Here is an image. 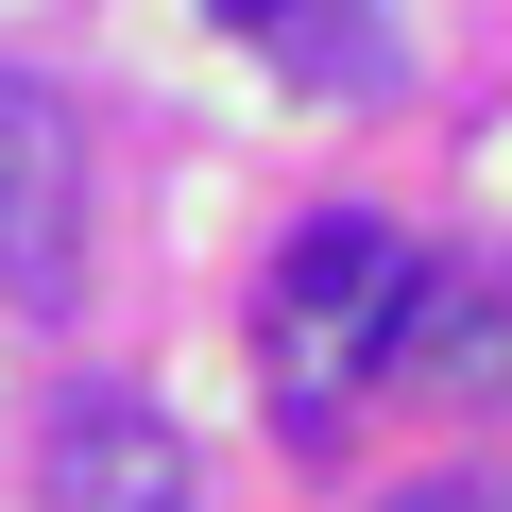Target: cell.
Instances as JSON below:
<instances>
[{
  "mask_svg": "<svg viewBox=\"0 0 512 512\" xmlns=\"http://www.w3.org/2000/svg\"><path fill=\"white\" fill-rule=\"evenodd\" d=\"M35 495L52 512H188V444H171V410L154 393H52V427H35Z\"/></svg>",
  "mask_w": 512,
  "mask_h": 512,
  "instance_id": "3",
  "label": "cell"
},
{
  "mask_svg": "<svg viewBox=\"0 0 512 512\" xmlns=\"http://www.w3.org/2000/svg\"><path fill=\"white\" fill-rule=\"evenodd\" d=\"M410 308H427V256H410L393 222H308V239L274 256V308H256L274 427H291V444H342V393H376V376H393Z\"/></svg>",
  "mask_w": 512,
  "mask_h": 512,
  "instance_id": "1",
  "label": "cell"
},
{
  "mask_svg": "<svg viewBox=\"0 0 512 512\" xmlns=\"http://www.w3.org/2000/svg\"><path fill=\"white\" fill-rule=\"evenodd\" d=\"M393 376H461V393H495V376H512V308L427 291V308H410V342H393Z\"/></svg>",
  "mask_w": 512,
  "mask_h": 512,
  "instance_id": "4",
  "label": "cell"
},
{
  "mask_svg": "<svg viewBox=\"0 0 512 512\" xmlns=\"http://www.w3.org/2000/svg\"><path fill=\"white\" fill-rule=\"evenodd\" d=\"M376 512H512V461H444V478H410V495H376Z\"/></svg>",
  "mask_w": 512,
  "mask_h": 512,
  "instance_id": "5",
  "label": "cell"
},
{
  "mask_svg": "<svg viewBox=\"0 0 512 512\" xmlns=\"http://www.w3.org/2000/svg\"><path fill=\"white\" fill-rule=\"evenodd\" d=\"M205 18H222V35H291L308 0H205Z\"/></svg>",
  "mask_w": 512,
  "mask_h": 512,
  "instance_id": "6",
  "label": "cell"
},
{
  "mask_svg": "<svg viewBox=\"0 0 512 512\" xmlns=\"http://www.w3.org/2000/svg\"><path fill=\"white\" fill-rule=\"evenodd\" d=\"M0 291L18 308L86 291V120L52 69H0Z\"/></svg>",
  "mask_w": 512,
  "mask_h": 512,
  "instance_id": "2",
  "label": "cell"
}]
</instances>
